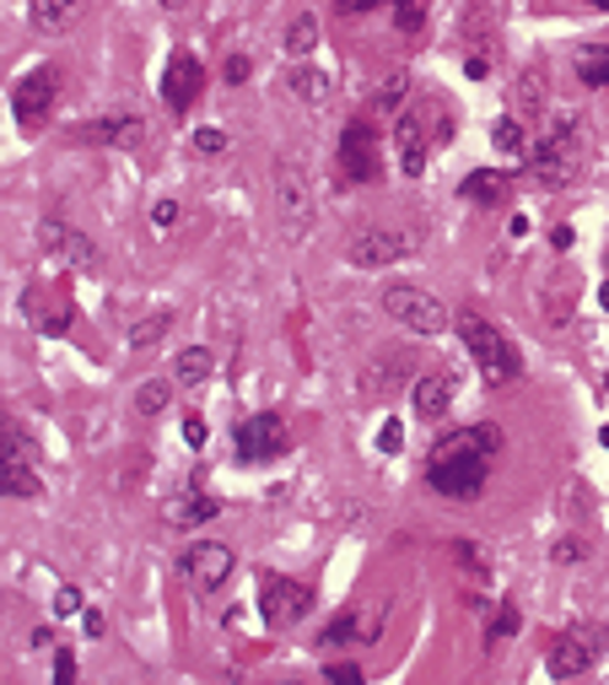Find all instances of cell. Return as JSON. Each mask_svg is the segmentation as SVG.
Masks as SVG:
<instances>
[{"mask_svg":"<svg viewBox=\"0 0 609 685\" xmlns=\"http://www.w3.org/2000/svg\"><path fill=\"white\" fill-rule=\"evenodd\" d=\"M605 389H609V378H605Z\"/></svg>","mask_w":609,"mask_h":685,"instance_id":"56","label":"cell"},{"mask_svg":"<svg viewBox=\"0 0 609 685\" xmlns=\"http://www.w3.org/2000/svg\"><path fill=\"white\" fill-rule=\"evenodd\" d=\"M307 610H313V588H307V583L281 577V572H259V616L275 626V631L307 621Z\"/></svg>","mask_w":609,"mask_h":685,"instance_id":"7","label":"cell"},{"mask_svg":"<svg viewBox=\"0 0 609 685\" xmlns=\"http://www.w3.org/2000/svg\"><path fill=\"white\" fill-rule=\"evenodd\" d=\"M410 373H416V351H410V346H388V351H377L362 373H357V400H362V405H383Z\"/></svg>","mask_w":609,"mask_h":685,"instance_id":"8","label":"cell"},{"mask_svg":"<svg viewBox=\"0 0 609 685\" xmlns=\"http://www.w3.org/2000/svg\"><path fill=\"white\" fill-rule=\"evenodd\" d=\"M394 5V27L399 33H421L427 27V0H388Z\"/></svg>","mask_w":609,"mask_h":685,"instance_id":"32","label":"cell"},{"mask_svg":"<svg viewBox=\"0 0 609 685\" xmlns=\"http://www.w3.org/2000/svg\"><path fill=\"white\" fill-rule=\"evenodd\" d=\"M248 70H253V65H248V55H227V60H222V76H227V87L248 81Z\"/></svg>","mask_w":609,"mask_h":685,"instance_id":"43","label":"cell"},{"mask_svg":"<svg viewBox=\"0 0 609 685\" xmlns=\"http://www.w3.org/2000/svg\"><path fill=\"white\" fill-rule=\"evenodd\" d=\"M281 44H286V55H292V60H307V55L318 49V16H313V11L292 16V27H286V38H281Z\"/></svg>","mask_w":609,"mask_h":685,"instance_id":"26","label":"cell"},{"mask_svg":"<svg viewBox=\"0 0 609 685\" xmlns=\"http://www.w3.org/2000/svg\"><path fill=\"white\" fill-rule=\"evenodd\" d=\"M216 513H222V502L211 497V492H189V497L168 502V518H173V524H189V529H194V524H211Z\"/></svg>","mask_w":609,"mask_h":685,"instance_id":"23","label":"cell"},{"mask_svg":"<svg viewBox=\"0 0 609 685\" xmlns=\"http://www.w3.org/2000/svg\"><path fill=\"white\" fill-rule=\"evenodd\" d=\"M205 416H183V442H189V448H205Z\"/></svg>","mask_w":609,"mask_h":685,"instance_id":"45","label":"cell"},{"mask_svg":"<svg viewBox=\"0 0 609 685\" xmlns=\"http://www.w3.org/2000/svg\"><path fill=\"white\" fill-rule=\"evenodd\" d=\"M55 98H60V70H55V65H33V70L11 87V114H16V125L27 130V135L44 130Z\"/></svg>","mask_w":609,"mask_h":685,"instance_id":"6","label":"cell"},{"mask_svg":"<svg viewBox=\"0 0 609 685\" xmlns=\"http://www.w3.org/2000/svg\"><path fill=\"white\" fill-rule=\"evenodd\" d=\"M453 141V120L437 109V103H416L399 114L394 125V151H399V173L405 179H421L427 173V151L431 146H448Z\"/></svg>","mask_w":609,"mask_h":685,"instance_id":"3","label":"cell"},{"mask_svg":"<svg viewBox=\"0 0 609 685\" xmlns=\"http://www.w3.org/2000/svg\"><path fill=\"white\" fill-rule=\"evenodd\" d=\"M599 303H605V308H609V281H605V287H599Z\"/></svg>","mask_w":609,"mask_h":685,"instance_id":"52","label":"cell"},{"mask_svg":"<svg viewBox=\"0 0 609 685\" xmlns=\"http://www.w3.org/2000/svg\"><path fill=\"white\" fill-rule=\"evenodd\" d=\"M55 681H60V685L76 681V659H70L65 648H55Z\"/></svg>","mask_w":609,"mask_h":685,"instance_id":"46","label":"cell"},{"mask_svg":"<svg viewBox=\"0 0 609 685\" xmlns=\"http://www.w3.org/2000/svg\"><path fill=\"white\" fill-rule=\"evenodd\" d=\"M81 11H87V0H27V16H33L38 33H60Z\"/></svg>","mask_w":609,"mask_h":685,"instance_id":"22","label":"cell"},{"mask_svg":"<svg viewBox=\"0 0 609 685\" xmlns=\"http://www.w3.org/2000/svg\"><path fill=\"white\" fill-rule=\"evenodd\" d=\"M448 405H453V373H448V368L416 378V416H421V422H442Z\"/></svg>","mask_w":609,"mask_h":685,"instance_id":"17","label":"cell"},{"mask_svg":"<svg viewBox=\"0 0 609 685\" xmlns=\"http://www.w3.org/2000/svg\"><path fill=\"white\" fill-rule=\"evenodd\" d=\"M550 675L555 681H572V675H583V670H594V642L588 637H561L555 648H550Z\"/></svg>","mask_w":609,"mask_h":685,"instance_id":"18","label":"cell"},{"mask_svg":"<svg viewBox=\"0 0 609 685\" xmlns=\"http://www.w3.org/2000/svg\"><path fill=\"white\" fill-rule=\"evenodd\" d=\"M372 5H377V0H335L340 16H362V11H372Z\"/></svg>","mask_w":609,"mask_h":685,"instance_id":"48","label":"cell"},{"mask_svg":"<svg viewBox=\"0 0 609 685\" xmlns=\"http://www.w3.org/2000/svg\"><path fill=\"white\" fill-rule=\"evenodd\" d=\"M329 681H346V685H362V670H357V664H329Z\"/></svg>","mask_w":609,"mask_h":685,"instance_id":"47","label":"cell"},{"mask_svg":"<svg viewBox=\"0 0 609 685\" xmlns=\"http://www.w3.org/2000/svg\"><path fill=\"white\" fill-rule=\"evenodd\" d=\"M453 557H459V566H464L470 577H490V561H486V551H481V546L459 540V546H453Z\"/></svg>","mask_w":609,"mask_h":685,"instance_id":"34","label":"cell"},{"mask_svg":"<svg viewBox=\"0 0 609 685\" xmlns=\"http://www.w3.org/2000/svg\"><path fill=\"white\" fill-rule=\"evenodd\" d=\"M286 87H292V98H297V103H313V109H318V103H329V76H324V70H313V65H297V70L286 76Z\"/></svg>","mask_w":609,"mask_h":685,"instance_id":"25","label":"cell"},{"mask_svg":"<svg viewBox=\"0 0 609 685\" xmlns=\"http://www.w3.org/2000/svg\"><path fill=\"white\" fill-rule=\"evenodd\" d=\"M605 642H609V621H605Z\"/></svg>","mask_w":609,"mask_h":685,"instance_id":"55","label":"cell"},{"mask_svg":"<svg viewBox=\"0 0 609 685\" xmlns=\"http://www.w3.org/2000/svg\"><path fill=\"white\" fill-rule=\"evenodd\" d=\"M512 114L529 120V125L545 114V70H540V65H529V70L512 81Z\"/></svg>","mask_w":609,"mask_h":685,"instance_id":"21","label":"cell"},{"mask_svg":"<svg viewBox=\"0 0 609 685\" xmlns=\"http://www.w3.org/2000/svg\"><path fill=\"white\" fill-rule=\"evenodd\" d=\"M512 631H518V610L507 605V610L496 616V626H490V631H486V642H501V637H512Z\"/></svg>","mask_w":609,"mask_h":685,"instance_id":"44","label":"cell"},{"mask_svg":"<svg viewBox=\"0 0 609 685\" xmlns=\"http://www.w3.org/2000/svg\"><path fill=\"white\" fill-rule=\"evenodd\" d=\"M179 200H173V194H168V200H157V205H151V222H157V227H162V233H168V227H173V222H179Z\"/></svg>","mask_w":609,"mask_h":685,"instance_id":"42","label":"cell"},{"mask_svg":"<svg viewBox=\"0 0 609 685\" xmlns=\"http://www.w3.org/2000/svg\"><path fill=\"white\" fill-rule=\"evenodd\" d=\"M270 194H275V211H281L286 233H292V238H303L307 216H313V184H307V173L292 162V157H281V162H275V173H270Z\"/></svg>","mask_w":609,"mask_h":685,"instance_id":"9","label":"cell"},{"mask_svg":"<svg viewBox=\"0 0 609 685\" xmlns=\"http://www.w3.org/2000/svg\"><path fill=\"white\" fill-rule=\"evenodd\" d=\"M410 249H416L410 233H394V227H362V233L346 244V259H351L357 270H383V265L405 259Z\"/></svg>","mask_w":609,"mask_h":685,"instance_id":"10","label":"cell"},{"mask_svg":"<svg viewBox=\"0 0 609 685\" xmlns=\"http://www.w3.org/2000/svg\"><path fill=\"white\" fill-rule=\"evenodd\" d=\"M459 335H464V351H470V362L481 368V378H486L490 389L518 383L523 362H518V351L507 346V335H501L496 324H486L481 313H464V318H459Z\"/></svg>","mask_w":609,"mask_h":685,"instance_id":"4","label":"cell"},{"mask_svg":"<svg viewBox=\"0 0 609 685\" xmlns=\"http://www.w3.org/2000/svg\"><path fill=\"white\" fill-rule=\"evenodd\" d=\"M81 626H87V637H103V610H87Z\"/></svg>","mask_w":609,"mask_h":685,"instance_id":"49","label":"cell"},{"mask_svg":"<svg viewBox=\"0 0 609 685\" xmlns=\"http://www.w3.org/2000/svg\"><path fill=\"white\" fill-rule=\"evenodd\" d=\"M507 194V173H470L464 179V200H501Z\"/></svg>","mask_w":609,"mask_h":685,"instance_id":"31","label":"cell"},{"mask_svg":"<svg viewBox=\"0 0 609 685\" xmlns=\"http://www.w3.org/2000/svg\"><path fill=\"white\" fill-rule=\"evenodd\" d=\"M588 5H599V11H609V0H588Z\"/></svg>","mask_w":609,"mask_h":685,"instance_id":"53","label":"cell"},{"mask_svg":"<svg viewBox=\"0 0 609 685\" xmlns=\"http://www.w3.org/2000/svg\"><path fill=\"white\" fill-rule=\"evenodd\" d=\"M599 442H605V448H609V427H605V433H599Z\"/></svg>","mask_w":609,"mask_h":685,"instance_id":"54","label":"cell"},{"mask_svg":"<svg viewBox=\"0 0 609 685\" xmlns=\"http://www.w3.org/2000/svg\"><path fill=\"white\" fill-rule=\"evenodd\" d=\"M168 405H173V383H168V378H146V383L135 389V411H140V416H162Z\"/></svg>","mask_w":609,"mask_h":685,"instance_id":"28","label":"cell"},{"mask_svg":"<svg viewBox=\"0 0 609 685\" xmlns=\"http://www.w3.org/2000/svg\"><path fill=\"white\" fill-rule=\"evenodd\" d=\"M577 168H583V125H577V120H550V125L534 135V146H529V173H534V184L566 189L577 179Z\"/></svg>","mask_w":609,"mask_h":685,"instance_id":"2","label":"cell"},{"mask_svg":"<svg viewBox=\"0 0 609 685\" xmlns=\"http://www.w3.org/2000/svg\"><path fill=\"white\" fill-rule=\"evenodd\" d=\"M38 249L70 259L76 270H92V265H98V244H92L87 233H76L70 222H60V216H44V222H38Z\"/></svg>","mask_w":609,"mask_h":685,"instance_id":"14","label":"cell"},{"mask_svg":"<svg viewBox=\"0 0 609 685\" xmlns=\"http://www.w3.org/2000/svg\"><path fill=\"white\" fill-rule=\"evenodd\" d=\"M194 151H200V157H216V151H227V130H216V125L194 130Z\"/></svg>","mask_w":609,"mask_h":685,"instance_id":"38","label":"cell"},{"mask_svg":"<svg viewBox=\"0 0 609 685\" xmlns=\"http://www.w3.org/2000/svg\"><path fill=\"white\" fill-rule=\"evenodd\" d=\"M200 81H205L200 60L179 49V55L168 60V70H162V103H168L173 114H189V109H194V98H200Z\"/></svg>","mask_w":609,"mask_h":685,"instance_id":"15","label":"cell"},{"mask_svg":"<svg viewBox=\"0 0 609 685\" xmlns=\"http://www.w3.org/2000/svg\"><path fill=\"white\" fill-rule=\"evenodd\" d=\"M464 70H470V76H486V70H490V55H470V60H464Z\"/></svg>","mask_w":609,"mask_h":685,"instance_id":"50","label":"cell"},{"mask_svg":"<svg viewBox=\"0 0 609 685\" xmlns=\"http://www.w3.org/2000/svg\"><path fill=\"white\" fill-rule=\"evenodd\" d=\"M383 313L399 318V324L416 329V335H442V329H448V308H442V297H431L427 287H416V281H394V287H383Z\"/></svg>","mask_w":609,"mask_h":685,"instance_id":"5","label":"cell"},{"mask_svg":"<svg viewBox=\"0 0 609 685\" xmlns=\"http://www.w3.org/2000/svg\"><path fill=\"white\" fill-rule=\"evenodd\" d=\"M566 281H550V292H545V318L550 324H566Z\"/></svg>","mask_w":609,"mask_h":685,"instance_id":"39","label":"cell"},{"mask_svg":"<svg viewBox=\"0 0 609 685\" xmlns=\"http://www.w3.org/2000/svg\"><path fill=\"white\" fill-rule=\"evenodd\" d=\"M588 551H594V546H588V535H561V540L550 546V557L561 561V566H577V561H588Z\"/></svg>","mask_w":609,"mask_h":685,"instance_id":"33","label":"cell"},{"mask_svg":"<svg viewBox=\"0 0 609 685\" xmlns=\"http://www.w3.org/2000/svg\"><path fill=\"white\" fill-rule=\"evenodd\" d=\"M324 648H346V642H362V610H340L335 621L318 631Z\"/></svg>","mask_w":609,"mask_h":685,"instance_id":"29","label":"cell"},{"mask_svg":"<svg viewBox=\"0 0 609 685\" xmlns=\"http://www.w3.org/2000/svg\"><path fill=\"white\" fill-rule=\"evenodd\" d=\"M0 486H5V497H16V502H33L44 492L27 453H0Z\"/></svg>","mask_w":609,"mask_h":685,"instance_id":"20","label":"cell"},{"mask_svg":"<svg viewBox=\"0 0 609 685\" xmlns=\"http://www.w3.org/2000/svg\"><path fill=\"white\" fill-rule=\"evenodd\" d=\"M168 329H173V313H146V318H135V324H129V335H124V340H129V351H151Z\"/></svg>","mask_w":609,"mask_h":685,"instance_id":"27","label":"cell"},{"mask_svg":"<svg viewBox=\"0 0 609 685\" xmlns=\"http://www.w3.org/2000/svg\"><path fill=\"white\" fill-rule=\"evenodd\" d=\"M405 87H410L405 76H388V81L377 87V98H372V109H383V114H394V109H399V98H405Z\"/></svg>","mask_w":609,"mask_h":685,"instance_id":"36","label":"cell"},{"mask_svg":"<svg viewBox=\"0 0 609 685\" xmlns=\"http://www.w3.org/2000/svg\"><path fill=\"white\" fill-rule=\"evenodd\" d=\"M22 308H27V318H33V329H38V335H65V329H70V318H76L65 297L49 303L38 287H27V303H22Z\"/></svg>","mask_w":609,"mask_h":685,"instance_id":"19","label":"cell"},{"mask_svg":"<svg viewBox=\"0 0 609 685\" xmlns=\"http://www.w3.org/2000/svg\"><path fill=\"white\" fill-rule=\"evenodd\" d=\"M55 616H81V588H76V583H60V594H55Z\"/></svg>","mask_w":609,"mask_h":685,"instance_id":"41","label":"cell"},{"mask_svg":"<svg viewBox=\"0 0 609 685\" xmlns=\"http://www.w3.org/2000/svg\"><path fill=\"white\" fill-rule=\"evenodd\" d=\"M577 70H583V81H588V87H609V49H605V55H599V49H594V55H583Z\"/></svg>","mask_w":609,"mask_h":685,"instance_id":"37","label":"cell"},{"mask_svg":"<svg viewBox=\"0 0 609 685\" xmlns=\"http://www.w3.org/2000/svg\"><path fill=\"white\" fill-rule=\"evenodd\" d=\"M490 141H496V151H507V157L529 151V135H523V120H518V114H501V120L490 125Z\"/></svg>","mask_w":609,"mask_h":685,"instance_id":"30","label":"cell"},{"mask_svg":"<svg viewBox=\"0 0 609 685\" xmlns=\"http://www.w3.org/2000/svg\"><path fill=\"white\" fill-rule=\"evenodd\" d=\"M281 448H286V422H281L275 411L248 416L244 427H238V459H244V464H270Z\"/></svg>","mask_w":609,"mask_h":685,"instance_id":"13","label":"cell"},{"mask_svg":"<svg viewBox=\"0 0 609 685\" xmlns=\"http://www.w3.org/2000/svg\"><path fill=\"white\" fill-rule=\"evenodd\" d=\"M501 453V427L496 422H475V427H453L431 442L427 453V486L442 497H481L490 475V459Z\"/></svg>","mask_w":609,"mask_h":685,"instance_id":"1","label":"cell"},{"mask_svg":"<svg viewBox=\"0 0 609 685\" xmlns=\"http://www.w3.org/2000/svg\"><path fill=\"white\" fill-rule=\"evenodd\" d=\"M211 368H216V357H211L205 346H183L179 357H173V378H179L183 389H200V383L211 378Z\"/></svg>","mask_w":609,"mask_h":685,"instance_id":"24","label":"cell"},{"mask_svg":"<svg viewBox=\"0 0 609 685\" xmlns=\"http://www.w3.org/2000/svg\"><path fill=\"white\" fill-rule=\"evenodd\" d=\"M399 448H405V427H399V422H383V427H377V453H399Z\"/></svg>","mask_w":609,"mask_h":685,"instance_id":"40","label":"cell"},{"mask_svg":"<svg viewBox=\"0 0 609 685\" xmlns=\"http://www.w3.org/2000/svg\"><path fill=\"white\" fill-rule=\"evenodd\" d=\"M383 621H388V599H372L362 610V642H377V637H383Z\"/></svg>","mask_w":609,"mask_h":685,"instance_id":"35","label":"cell"},{"mask_svg":"<svg viewBox=\"0 0 609 685\" xmlns=\"http://www.w3.org/2000/svg\"><path fill=\"white\" fill-rule=\"evenodd\" d=\"M183 5H189V0H162V11H183Z\"/></svg>","mask_w":609,"mask_h":685,"instance_id":"51","label":"cell"},{"mask_svg":"<svg viewBox=\"0 0 609 685\" xmlns=\"http://www.w3.org/2000/svg\"><path fill=\"white\" fill-rule=\"evenodd\" d=\"M340 168L357 179V184H377L383 179V162H377V130L351 120L340 135Z\"/></svg>","mask_w":609,"mask_h":685,"instance_id":"12","label":"cell"},{"mask_svg":"<svg viewBox=\"0 0 609 685\" xmlns=\"http://www.w3.org/2000/svg\"><path fill=\"white\" fill-rule=\"evenodd\" d=\"M87 141L114 146V151H135V146L146 141V120H135V114H109V120H92V125H87Z\"/></svg>","mask_w":609,"mask_h":685,"instance_id":"16","label":"cell"},{"mask_svg":"<svg viewBox=\"0 0 609 685\" xmlns=\"http://www.w3.org/2000/svg\"><path fill=\"white\" fill-rule=\"evenodd\" d=\"M233 566H238V557H233L227 546H216V540H200V546L183 551V577H189L200 594H216V588L233 577Z\"/></svg>","mask_w":609,"mask_h":685,"instance_id":"11","label":"cell"}]
</instances>
